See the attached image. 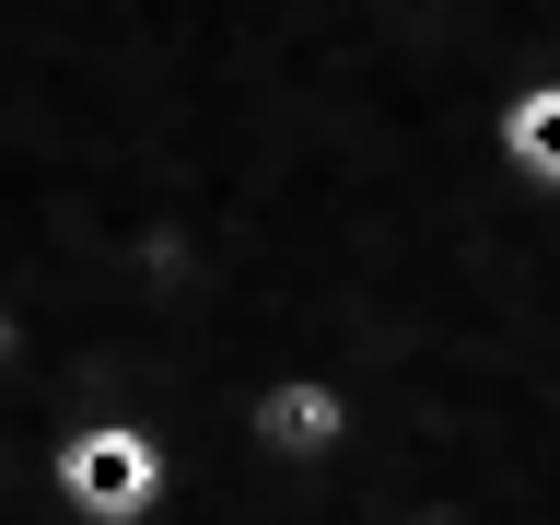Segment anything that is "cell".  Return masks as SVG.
I'll return each instance as SVG.
<instances>
[{
  "mask_svg": "<svg viewBox=\"0 0 560 525\" xmlns=\"http://www.w3.org/2000/svg\"><path fill=\"white\" fill-rule=\"evenodd\" d=\"M35 479H47L59 525H152L164 514V432L129 409H82V420H59Z\"/></svg>",
  "mask_w": 560,
  "mask_h": 525,
  "instance_id": "1",
  "label": "cell"
},
{
  "mask_svg": "<svg viewBox=\"0 0 560 525\" xmlns=\"http://www.w3.org/2000/svg\"><path fill=\"white\" fill-rule=\"evenodd\" d=\"M350 432H362V397H350L327 362H292V374H257L234 397V444L257 455V467H339L350 455Z\"/></svg>",
  "mask_w": 560,
  "mask_h": 525,
  "instance_id": "2",
  "label": "cell"
},
{
  "mask_svg": "<svg viewBox=\"0 0 560 525\" xmlns=\"http://www.w3.org/2000/svg\"><path fill=\"white\" fill-rule=\"evenodd\" d=\"M35 339H47V315H35L24 292H0V385H24V362H35Z\"/></svg>",
  "mask_w": 560,
  "mask_h": 525,
  "instance_id": "4",
  "label": "cell"
},
{
  "mask_svg": "<svg viewBox=\"0 0 560 525\" xmlns=\"http://www.w3.org/2000/svg\"><path fill=\"white\" fill-rule=\"evenodd\" d=\"M490 164L514 175L525 199L560 210V70H549V82H514V94L490 105Z\"/></svg>",
  "mask_w": 560,
  "mask_h": 525,
  "instance_id": "3",
  "label": "cell"
}]
</instances>
